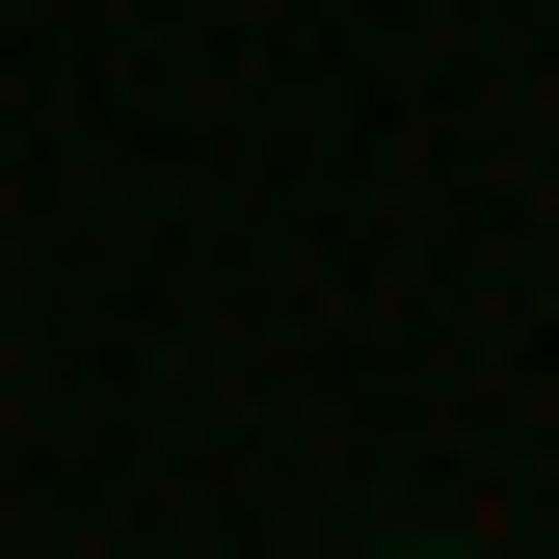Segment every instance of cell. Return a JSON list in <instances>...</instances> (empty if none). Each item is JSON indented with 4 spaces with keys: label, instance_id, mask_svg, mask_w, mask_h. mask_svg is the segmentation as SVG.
I'll return each instance as SVG.
<instances>
[]
</instances>
